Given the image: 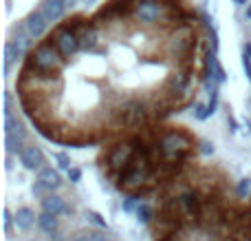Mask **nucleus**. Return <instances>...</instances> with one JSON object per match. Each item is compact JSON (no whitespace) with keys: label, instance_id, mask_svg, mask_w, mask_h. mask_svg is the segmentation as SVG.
<instances>
[{"label":"nucleus","instance_id":"nucleus-4","mask_svg":"<svg viewBox=\"0 0 251 241\" xmlns=\"http://www.w3.org/2000/svg\"><path fill=\"white\" fill-rule=\"evenodd\" d=\"M49 40H51V42L57 47V51L62 53V58H64V60H71V58H73L77 51H82V44H79V33L69 25V22H66V25H62V27H57L55 33H53Z\"/></svg>","mask_w":251,"mask_h":241},{"label":"nucleus","instance_id":"nucleus-33","mask_svg":"<svg viewBox=\"0 0 251 241\" xmlns=\"http://www.w3.org/2000/svg\"><path fill=\"white\" fill-rule=\"evenodd\" d=\"M60 2H62V4H64V7H66V9H69V7H73V4H75V0H60Z\"/></svg>","mask_w":251,"mask_h":241},{"label":"nucleus","instance_id":"nucleus-3","mask_svg":"<svg viewBox=\"0 0 251 241\" xmlns=\"http://www.w3.org/2000/svg\"><path fill=\"white\" fill-rule=\"evenodd\" d=\"M134 157H137V142H134V140L122 142V144L113 146V149H110V153H108V157H106V166H108L110 177H115V180H117L119 173H124L126 168L134 162Z\"/></svg>","mask_w":251,"mask_h":241},{"label":"nucleus","instance_id":"nucleus-22","mask_svg":"<svg viewBox=\"0 0 251 241\" xmlns=\"http://www.w3.org/2000/svg\"><path fill=\"white\" fill-rule=\"evenodd\" d=\"M122 208H124L126 212L137 211V208H139V197H137V195H128V197L122 202Z\"/></svg>","mask_w":251,"mask_h":241},{"label":"nucleus","instance_id":"nucleus-12","mask_svg":"<svg viewBox=\"0 0 251 241\" xmlns=\"http://www.w3.org/2000/svg\"><path fill=\"white\" fill-rule=\"evenodd\" d=\"M42 212H49V215H64V212H71V208L64 204V199L60 195H49V197L42 199Z\"/></svg>","mask_w":251,"mask_h":241},{"label":"nucleus","instance_id":"nucleus-7","mask_svg":"<svg viewBox=\"0 0 251 241\" xmlns=\"http://www.w3.org/2000/svg\"><path fill=\"white\" fill-rule=\"evenodd\" d=\"M18 157H20V164L26 171H42L44 164H47V157H44L42 149L35 144H26L25 151H22Z\"/></svg>","mask_w":251,"mask_h":241},{"label":"nucleus","instance_id":"nucleus-19","mask_svg":"<svg viewBox=\"0 0 251 241\" xmlns=\"http://www.w3.org/2000/svg\"><path fill=\"white\" fill-rule=\"evenodd\" d=\"M31 42H33V40H31V33H29V31H20V33L13 38V44L18 47L20 56H25V53L31 51Z\"/></svg>","mask_w":251,"mask_h":241},{"label":"nucleus","instance_id":"nucleus-25","mask_svg":"<svg viewBox=\"0 0 251 241\" xmlns=\"http://www.w3.org/2000/svg\"><path fill=\"white\" fill-rule=\"evenodd\" d=\"M2 219H4V233H11V226H13V221H16V217L11 215V212L7 211V208H4V212H2Z\"/></svg>","mask_w":251,"mask_h":241},{"label":"nucleus","instance_id":"nucleus-21","mask_svg":"<svg viewBox=\"0 0 251 241\" xmlns=\"http://www.w3.org/2000/svg\"><path fill=\"white\" fill-rule=\"evenodd\" d=\"M31 193H33L35 197H49V195H53V193H51V188H49L47 184H42L40 180L35 181L33 186H31Z\"/></svg>","mask_w":251,"mask_h":241},{"label":"nucleus","instance_id":"nucleus-8","mask_svg":"<svg viewBox=\"0 0 251 241\" xmlns=\"http://www.w3.org/2000/svg\"><path fill=\"white\" fill-rule=\"evenodd\" d=\"M25 140H26V128L22 126V124H18L13 131L4 133V146H7V153H18L20 155L22 151H25Z\"/></svg>","mask_w":251,"mask_h":241},{"label":"nucleus","instance_id":"nucleus-14","mask_svg":"<svg viewBox=\"0 0 251 241\" xmlns=\"http://www.w3.org/2000/svg\"><path fill=\"white\" fill-rule=\"evenodd\" d=\"M38 228L42 230L44 235L53 237L57 233V217L55 215H49V212H40L38 215Z\"/></svg>","mask_w":251,"mask_h":241},{"label":"nucleus","instance_id":"nucleus-31","mask_svg":"<svg viewBox=\"0 0 251 241\" xmlns=\"http://www.w3.org/2000/svg\"><path fill=\"white\" fill-rule=\"evenodd\" d=\"M88 237H91V241H113L110 237H106V235H100V233H88Z\"/></svg>","mask_w":251,"mask_h":241},{"label":"nucleus","instance_id":"nucleus-17","mask_svg":"<svg viewBox=\"0 0 251 241\" xmlns=\"http://www.w3.org/2000/svg\"><path fill=\"white\" fill-rule=\"evenodd\" d=\"M20 58V51H18V47L13 44V40H9L7 44H4V75H9V69H11V64Z\"/></svg>","mask_w":251,"mask_h":241},{"label":"nucleus","instance_id":"nucleus-20","mask_svg":"<svg viewBox=\"0 0 251 241\" xmlns=\"http://www.w3.org/2000/svg\"><path fill=\"white\" fill-rule=\"evenodd\" d=\"M137 219L141 221V224H152V219H154V211H152L150 204H139Z\"/></svg>","mask_w":251,"mask_h":241},{"label":"nucleus","instance_id":"nucleus-18","mask_svg":"<svg viewBox=\"0 0 251 241\" xmlns=\"http://www.w3.org/2000/svg\"><path fill=\"white\" fill-rule=\"evenodd\" d=\"M207 62L212 64V73H214V82L216 84H221V82H225L227 80V75H225V69L221 66V62L216 60V53H207Z\"/></svg>","mask_w":251,"mask_h":241},{"label":"nucleus","instance_id":"nucleus-6","mask_svg":"<svg viewBox=\"0 0 251 241\" xmlns=\"http://www.w3.org/2000/svg\"><path fill=\"white\" fill-rule=\"evenodd\" d=\"M115 118H117V126H139V124H143L148 120V111L143 106V102L126 100L122 102Z\"/></svg>","mask_w":251,"mask_h":241},{"label":"nucleus","instance_id":"nucleus-13","mask_svg":"<svg viewBox=\"0 0 251 241\" xmlns=\"http://www.w3.org/2000/svg\"><path fill=\"white\" fill-rule=\"evenodd\" d=\"M40 11L44 13V18H47L49 25H51V22H57V20H62V18H64L66 7L60 2V0H47V2L42 4V9H40Z\"/></svg>","mask_w":251,"mask_h":241},{"label":"nucleus","instance_id":"nucleus-23","mask_svg":"<svg viewBox=\"0 0 251 241\" xmlns=\"http://www.w3.org/2000/svg\"><path fill=\"white\" fill-rule=\"evenodd\" d=\"M249 190H251V180H240L238 186H236V193H238V197H247Z\"/></svg>","mask_w":251,"mask_h":241},{"label":"nucleus","instance_id":"nucleus-10","mask_svg":"<svg viewBox=\"0 0 251 241\" xmlns=\"http://www.w3.org/2000/svg\"><path fill=\"white\" fill-rule=\"evenodd\" d=\"M47 27H49V20L44 18L42 11H31L25 20V29L31 33V38H40L47 31Z\"/></svg>","mask_w":251,"mask_h":241},{"label":"nucleus","instance_id":"nucleus-26","mask_svg":"<svg viewBox=\"0 0 251 241\" xmlns=\"http://www.w3.org/2000/svg\"><path fill=\"white\" fill-rule=\"evenodd\" d=\"M55 159H57V166L64 168V171H71V159L66 157L64 153H55Z\"/></svg>","mask_w":251,"mask_h":241},{"label":"nucleus","instance_id":"nucleus-32","mask_svg":"<svg viewBox=\"0 0 251 241\" xmlns=\"http://www.w3.org/2000/svg\"><path fill=\"white\" fill-rule=\"evenodd\" d=\"M73 241H91V237H88V233H86V235H79V237H75Z\"/></svg>","mask_w":251,"mask_h":241},{"label":"nucleus","instance_id":"nucleus-27","mask_svg":"<svg viewBox=\"0 0 251 241\" xmlns=\"http://www.w3.org/2000/svg\"><path fill=\"white\" fill-rule=\"evenodd\" d=\"M88 219H91L95 226H100V228H106V221L101 219L100 212H88Z\"/></svg>","mask_w":251,"mask_h":241},{"label":"nucleus","instance_id":"nucleus-34","mask_svg":"<svg viewBox=\"0 0 251 241\" xmlns=\"http://www.w3.org/2000/svg\"><path fill=\"white\" fill-rule=\"evenodd\" d=\"M245 53H247V56L251 58V44H249V42H247V44H245Z\"/></svg>","mask_w":251,"mask_h":241},{"label":"nucleus","instance_id":"nucleus-24","mask_svg":"<svg viewBox=\"0 0 251 241\" xmlns=\"http://www.w3.org/2000/svg\"><path fill=\"white\" fill-rule=\"evenodd\" d=\"M196 120H207L209 115H212V111H209L207 104H196Z\"/></svg>","mask_w":251,"mask_h":241},{"label":"nucleus","instance_id":"nucleus-11","mask_svg":"<svg viewBox=\"0 0 251 241\" xmlns=\"http://www.w3.org/2000/svg\"><path fill=\"white\" fill-rule=\"evenodd\" d=\"M178 199V208H181L185 215H190V217H196L201 212V199H199V195L196 193H183L181 197H176Z\"/></svg>","mask_w":251,"mask_h":241},{"label":"nucleus","instance_id":"nucleus-36","mask_svg":"<svg viewBox=\"0 0 251 241\" xmlns=\"http://www.w3.org/2000/svg\"><path fill=\"white\" fill-rule=\"evenodd\" d=\"M236 2H238V4H245V2H247V0H236Z\"/></svg>","mask_w":251,"mask_h":241},{"label":"nucleus","instance_id":"nucleus-37","mask_svg":"<svg viewBox=\"0 0 251 241\" xmlns=\"http://www.w3.org/2000/svg\"><path fill=\"white\" fill-rule=\"evenodd\" d=\"M247 16H249V18H251V7H249V9H247Z\"/></svg>","mask_w":251,"mask_h":241},{"label":"nucleus","instance_id":"nucleus-2","mask_svg":"<svg viewBox=\"0 0 251 241\" xmlns=\"http://www.w3.org/2000/svg\"><path fill=\"white\" fill-rule=\"evenodd\" d=\"M64 58L62 53L57 51V47L51 42V40H44L35 47V51L29 53L26 58V64L25 69L31 71L35 75H42V78H51V75H57L64 66Z\"/></svg>","mask_w":251,"mask_h":241},{"label":"nucleus","instance_id":"nucleus-9","mask_svg":"<svg viewBox=\"0 0 251 241\" xmlns=\"http://www.w3.org/2000/svg\"><path fill=\"white\" fill-rule=\"evenodd\" d=\"M79 44H82V51H88V53L100 51V31H97V27L91 20L79 31Z\"/></svg>","mask_w":251,"mask_h":241},{"label":"nucleus","instance_id":"nucleus-29","mask_svg":"<svg viewBox=\"0 0 251 241\" xmlns=\"http://www.w3.org/2000/svg\"><path fill=\"white\" fill-rule=\"evenodd\" d=\"M243 69H245V73H247V78H249V82H251V58L245 53L243 56Z\"/></svg>","mask_w":251,"mask_h":241},{"label":"nucleus","instance_id":"nucleus-35","mask_svg":"<svg viewBox=\"0 0 251 241\" xmlns=\"http://www.w3.org/2000/svg\"><path fill=\"white\" fill-rule=\"evenodd\" d=\"M161 241H174V235H170V237H165V239H161Z\"/></svg>","mask_w":251,"mask_h":241},{"label":"nucleus","instance_id":"nucleus-28","mask_svg":"<svg viewBox=\"0 0 251 241\" xmlns=\"http://www.w3.org/2000/svg\"><path fill=\"white\" fill-rule=\"evenodd\" d=\"M69 180L73 181V184H77V181L82 180V171H79V168H71V171H69Z\"/></svg>","mask_w":251,"mask_h":241},{"label":"nucleus","instance_id":"nucleus-30","mask_svg":"<svg viewBox=\"0 0 251 241\" xmlns=\"http://www.w3.org/2000/svg\"><path fill=\"white\" fill-rule=\"evenodd\" d=\"M201 153L212 155L214 153V144H209V142H201Z\"/></svg>","mask_w":251,"mask_h":241},{"label":"nucleus","instance_id":"nucleus-5","mask_svg":"<svg viewBox=\"0 0 251 241\" xmlns=\"http://www.w3.org/2000/svg\"><path fill=\"white\" fill-rule=\"evenodd\" d=\"M170 13V4L161 0H137L134 4V18L143 25H156L159 20H165Z\"/></svg>","mask_w":251,"mask_h":241},{"label":"nucleus","instance_id":"nucleus-1","mask_svg":"<svg viewBox=\"0 0 251 241\" xmlns=\"http://www.w3.org/2000/svg\"><path fill=\"white\" fill-rule=\"evenodd\" d=\"M154 149H156V155L165 164H178L190 157L192 149H194V142L181 128H170V131L161 133V137L154 142Z\"/></svg>","mask_w":251,"mask_h":241},{"label":"nucleus","instance_id":"nucleus-16","mask_svg":"<svg viewBox=\"0 0 251 241\" xmlns=\"http://www.w3.org/2000/svg\"><path fill=\"white\" fill-rule=\"evenodd\" d=\"M38 180L42 181V184H47L51 190H53V188H57V186L62 184V180H60V173H57V171H53L51 166H44L42 171L38 173Z\"/></svg>","mask_w":251,"mask_h":241},{"label":"nucleus","instance_id":"nucleus-15","mask_svg":"<svg viewBox=\"0 0 251 241\" xmlns=\"http://www.w3.org/2000/svg\"><path fill=\"white\" fill-rule=\"evenodd\" d=\"M35 224V212L31 211V208H18V212H16V226L20 230H29L31 226Z\"/></svg>","mask_w":251,"mask_h":241}]
</instances>
